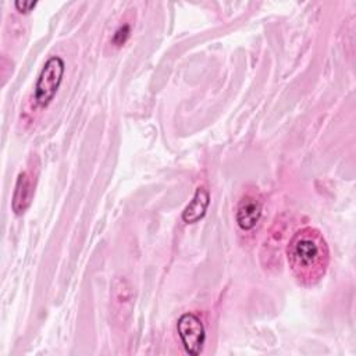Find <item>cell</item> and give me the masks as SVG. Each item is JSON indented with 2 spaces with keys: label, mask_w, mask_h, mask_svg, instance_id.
<instances>
[{
  "label": "cell",
  "mask_w": 356,
  "mask_h": 356,
  "mask_svg": "<svg viewBox=\"0 0 356 356\" xmlns=\"http://www.w3.org/2000/svg\"><path fill=\"white\" fill-rule=\"evenodd\" d=\"M285 254L292 275L303 286L316 285L330 264L328 243L314 227L296 229L288 241Z\"/></svg>",
  "instance_id": "cell-1"
},
{
  "label": "cell",
  "mask_w": 356,
  "mask_h": 356,
  "mask_svg": "<svg viewBox=\"0 0 356 356\" xmlns=\"http://www.w3.org/2000/svg\"><path fill=\"white\" fill-rule=\"evenodd\" d=\"M64 70L65 63L60 56H53L44 63L36 79L33 92V99L38 107L46 108L51 103L61 85Z\"/></svg>",
  "instance_id": "cell-2"
},
{
  "label": "cell",
  "mask_w": 356,
  "mask_h": 356,
  "mask_svg": "<svg viewBox=\"0 0 356 356\" xmlns=\"http://www.w3.org/2000/svg\"><path fill=\"white\" fill-rule=\"evenodd\" d=\"M177 331L185 352L197 356L206 341V331L200 317L192 312L184 313L177 321Z\"/></svg>",
  "instance_id": "cell-3"
},
{
  "label": "cell",
  "mask_w": 356,
  "mask_h": 356,
  "mask_svg": "<svg viewBox=\"0 0 356 356\" xmlns=\"http://www.w3.org/2000/svg\"><path fill=\"white\" fill-rule=\"evenodd\" d=\"M263 213V197L259 191H246L238 202L235 220L242 231H252L260 221Z\"/></svg>",
  "instance_id": "cell-4"
},
{
  "label": "cell",
  "mask_w": 356,
  "mask_h": 356,
  "mask_svg": "<svg viewBox=\"0 0 356 356\" xmlns=\"http://www.w3.org/2000/svg\"><path fill=\"white\" fill-rule=\"evenodd\" d=\"M33 181L29 172L22 171L18 174L14 193H13V200H11V209L17 216H21L26 211L29 207L32 197H33Z\"/></svg>",
  "instance_id": "cell-5"
},
{
  "label": "cell",
  "mask_w": 356,
  "mask_h": 356,
  "mask_svg": "<svg viewBox=\"0 0 356 356\" xmlns=\"http://www.w3.org/2000/svg\"><path fill=\"white\" fill-rule=\"evenodd\" d=\"M210 203V193L206 186H197L193 197L189 200L182 211V220L186 224H195L202 220L207 211Z\"/></svg>",
  "instance_id": "cell-6"
},
{
  "label": "cell",
  "mask_w": 356,
  "mask_h": 356,
  "mask_svg": "<svg viewBox=\"0 0 356 356\" xmlns=\"http://www.w3.org/2000/svg\"><path fill=\"white\" fill-rule=\"evenodd\" d=\"M129 33H131V26L128 24H124V25L118 26L115 29V32L113 33V38H111L113 44L122 46L127 42V39L129 38Z\"/></svg>",
  "instance_id": "cell-7"
},
{
  "label": "cell",
  "mask_w": 356,
  "mask_h": 356,
  "mask_svg": "<svg viewBox=\"0 0 356 356\" xmlns=\"http://www.w3.org/2000/svg\"><path fill=\"white\" fill-rule=\"evenodd\" d=\"M36 1L33 0H17L14 1V7L17 11H19L21 14H28L29 11H32L36 7Z\"/></svg>",
  "instance_id": "cell-8"
}]
</instances>
